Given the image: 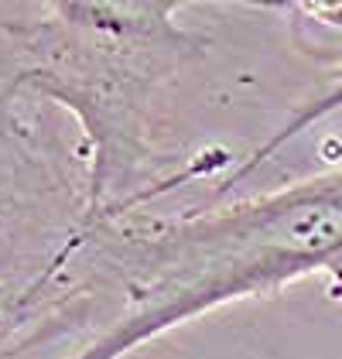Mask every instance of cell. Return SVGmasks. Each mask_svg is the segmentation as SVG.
<instances>
[{
  "mask_svg": "<svg viewBox=\"0 0 342 359\" xmlns=\"http://www.w3.org/2000/svg\"><path fill=\"white\" fill-rule=\"evenodd\" d=\"M315 274L342 284V161L196 212L89 222L62 277V325L96 322V332L65 359H123L223 304Z\"/></svg>",
  "mask_w": 342,
  "mask_h": 359,
  "instance_id": "cell-1",
  "label": "cell"
},
{
  "mask_svg": "<svg viewBox=\"0 0 342 359\" xmlns=\"http://www.w3.org/2000/svg\"><path fill=\"white\" fill-rule=\"evenodd\" d=\"M182 4L0 7V93L52 103L86 137L89 222L137 212L178 182L151 175L158 110L178 72L202 55Z\"/></svg>",
  "mask_w": 342,
  "mask_h": 359,
  "instance_id": "cell-2",
  "label": "cell"
},
{
  "mask_svg": "<svg viewBox=\"0 0 342 359\" xmlns=\"http://www.w3.org/2000/svg\"><path fill=\"white\" fill-rule=\"evenodd\" d=\"M294 11L305 14V18H312V21H318V25H325V28H336L342 34V4H294ZM332 113H342V41L336 45V52L329 58V72H325L322 89H318L315 96H308L305 103H298L294 113H291L285 123L264 140L256 151H250L243 161H236V165L229 168V175L223 178L219 195H226L233 185H240L243 178L256 175L285 144H291L294 137H301L305 130H312L315 123H322V120L332 116Z\"/></svg>",
  "mask_w": 342,
  "mask_h": 359,
  "instance_id": "cell-3",
  "label": "cell"
}]
</instances>
